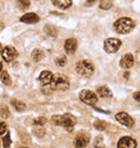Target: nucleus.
Here are the masks:
<instances>
[{"label":"nucleus","instance_id":"32","mask_svg":"<svg viewBox=\"0 0 140 148\" xmlns=\"http://www.w3.org/2000/svg\"><path fill=\"white\" fill-rule=\"evenodd\" d=\"M134 97H135V99H136L137 101L139 102V92H136V93L134 94Z\"/></svg>","mask_w":140,"mask_h":148},{"label":"nucleus","instance_id":"34","mask_svg":"<svg viewBox=\"0 0 140 148\" xmlns=\"http://www.w3.org/2000/svg\"><path fill=\"white\" fill-rule=\"evenodd\" d=\"M1 51H2V45H1V43H0V53H1Z\"/></svg>","mask_w":140,"mask_h":148},{"label":"nucleus","instance_id":"29","mask_svg":"<svg viewBox=\"0 0 140 148\" xmlns=\"http://www.w3.org/2000/svg\"><path fill=\"white\" fill-rule=\"evenodd\" d=\"M106 127H107L106 123L103 122V121H100V122H99V121L98 122H95V127L98 129V130H100V131H103V130L106 129Z\"/></svg>","mask_w":140,"mask_h":148},{"label":"nucleus","instance_id":"33","mask_svg":"<svg viewBox=\"0 0 140 148\" xmlns=\"http://www.w3.org/2000/svg\"><path fill=\"white\" fill-rule=\"evenodd\" d=\"M1 70H2V64L0 63V73H1Z\"/></svg>","mask_w":140,"mask_h":148},{"label":"nucleus","instance_id":"35","mask_svg":"<svg viewBox=\"0 0 140 148\" xmlns=\"http://www.w3.org/2000/svg\"><path fill=\"white\" fill-rule=\"evenodd\" d=\"M21 148H28V147H21Z\"/></svg>","mask_w":140,"mask_h":148},{"label":"nucleus","instance_id":"30","mask_svg":"<svg viewBox=\"0 0 140 148\" xmlns=\"http://www.w3.org/2000/svg\"><path fill=\"white\" fill-rule=\"evenodd\" d=\"M5 131H7V125H5V123L4 122H0V135L4 134Z\"/></svg>","mask_w":140,"mask_h":148},{"label":"nucleus","instance_id":"22","mask_svg":"<svg viewBox=\"0 0 140 148\" xmlns=\"http://www.w3.org/2000/svg\"><path fill=\"white\" fill-rule=\"evenodd\" d=\"M17 7L22 10H26L30 7V0H17Z\"/></svg>","mask_w":140,"mask_h":148},{"label":"nucleus","instance_id":"14","mask_svg":"<svg viewBox=\"0 0 140 148\" xmlns=\"http://www.w3.org/2000/svg\"><path fill=\"white\" fill-rule=\"evenodd\" d=\"M52 79H53V74L49 70H43L40 74V77H39V80L41 81L43 86H50Z\"/></svg>","mask_w":140,"mask_h":148},{"label":"nucleus","instance_id":"26","mask_svg":"<svg viewBox=\"0 0 140 148\" xmlns=\"http://www.w3.org/2000/svg\"><path fill=\"white\" fill-rule=\"evenodd\" d=\"M46 119L44 117H40V118H37V119L33 120V123L36 124V125H39V127H41L43 124H46Z\"/></svg>","mask_w":140,"mask_h":148},{"label":"nucleus","instance_id":"11","mask_svg":"<svg viewBox=\"0 0 140 148\" xmlns=\"http://www.w3.org/2000/svg\"><path fill=\"white\" fill-rule=\"evenodd\" d=\"M134 62H135V60H134L133 54L127 53L122 56L121 61H120V64H121V66H122L123 68L128 69V68H130V67L134 65Z\"/></svg>","mask_w":140,"mask_h":148},{"label":"nucleus","instance_id":"1","mask_svg":"<svg viewBox=\"0 0 140 148\" xmlns=\"http://www.w3.org/2000/svg\"><path fill=\"white\" fill-rule=\"evenodd\" d=\"M135 22L130 17H121L114 22L113 28L119 34H127L135 28Z\"/></svg>","mask_w":140,"mask_h":148},{"label":"nucleus","instance_id":"17","mask_svg":"<svg viewBox=\"0 0 140 148\" xmlns=\"http://www.w3.org/2000/svg\"><path fill=\"white\" fill-rule=\"evenodd\" d=\"M11 104L13 105V107L16 109L17 111H24L26 109V104L22 101H17V99H12Z\"/></svg>","mask_w":140,"mask_h":148},{"label":"nucleus","instance_id":"23","mask_svg":"<svg viewBox=\"0 0 140 148\" xmlns=\"http://www.w3.org/2000/svg\"><path fill=\"white\" fill-rule=\"evenodd\" d=\"M9 115H10V111H9V108L7 106H1L0 107V116L2 118H8Z\"/></svg>","mask_w":140,"mask_h":148},{"label":"nucleus","instance_id":"21","mask_svg":"<svg viewBox=\"0 0 140 148\" xmlns=\"http://www.w3.org/2000/svg\"><path fill=\"white\" fill-rule=\"evenodd\" d=\"M113 1L114 0H100L99 7L101 10H109L113 5Z\"/></svg>","mask_w":140,"mask_h":148},{"label":"nucleus","instance_id":"18","mask_svg":"<svg viewBox=\"0 0 140 148\" xmlns=\"http://www.w3.org/2000/svg\"><path fill=\"white\" fill-rule=\"evenodd\" d=\"M0 79H1L2 83H4L5 86H11V83H12L11 78H10V75H9L8 71H5V70L0 73Z\"/></svg>","mask_w":140,"mask_h":148},{"label":"nucleus","instance_id":"28","mask_svg":"<svg viewBox=\"0 0 140 148\" xmlns=\"http://www.w3.org/2000/svg\"><path fill=\"white\" fill-rule=\"evenodd\" d=\"M10 144H11V140H10V134L7 133L5 137L3 138V146L4 148H9L10 147Z\"/></svg>","mask_w":140,"mask_h":148},{"label":"nucleus","instance_id":"3","mask_svg":"<svg viewBox=\"0 0 140 148\" xmlns=\"http://www.w3.org/2000/svg\"><path fill=\"white\" fill-rule=\"evenodd\" d=\"M75 70H77V73L80 76L88 78V77H91L92 75L94 74V66L90 61L84 60V61H80V62L77 63Z\"/></svg>","mask_w":140,"mask_h":148},{"label":"nucleus","instance_id":"13","mask_svg":"<svg viewBox=\"0 0 140 148\" xmlns=\"http://www.w3.org/2000/svg\"><path fill=\"white\" fill-rule=\"evenodd\" d=\"M77 47H78V42L74 38H69L65 42V50L68 54H73L77 50Z\"/></svg>","mask_w":140,"mask_h":148},{"label":"nucleus","instance_id":"16","mask_svg":"<svg viewBox=\"0 0 140 148\" xmlns=\"http://www.w3.org/2000/svg\"><path fill=\"white\" fill-rule=\"evenodd\" d=\"M97 94H98V96H100V97H111L112 92L108 86H98V88H97Z\"/></svg>","mask_w":140,"mask_h":148},{"label":"nucleus","instance_id":"12","mask_svg":"<svg viewBox=\"0 0 140 148\" xmlns=\"http://www.w3.org/2000/svg\"><path fill=\"white\" fill-rule=\"evenodd\" d=\"M39 20H40V17L38 16L36 13H31V12L26 13V14H24L21 17V22L26 23V24H35V23L39 22Z\"/></svg>","mask_w":140,"mask_h":148},{"label":"nucleus","instance_id":"9","mask_svg":"<svg viewBox=\"0 0 140 148\" xmlns=\"http://www.w3.org/2000/svg\"><path fill=\"white\" fill-rule=\"evenodd\" d=\"M90 142V137L85 133H80L74 138V146L77 148H85Z\"/></svg>","mask_w":140,"mask_h":148},{"label":"nucleus","instance_id":"6","mask_svg":"<svg viewBox=\"0 0 140 148\" xmlns=\"http://www.w3.org/2000/svg\"><path fill=\"white\" fill-rule=\"evenodd\" d=\"M79 97H80V99L82 101L83 103L91 105V106H94L95 104L97 103V101H98V96L95 94L94 92L88 90L81 91L80 94H79Z\"/></svg>","mask_w":140,"mask_h":148},{"label":"nucleus","instance_id":"5","mask_svg":"<svg viewBox=\"0 0 140 148\" xmlns=\"http://www.w3.org/2000/svg\"><path fill=\"white\" fill-rule=\"evenodd\" d=\"M121 45H122V42L120 39L109 38V39H106V41L103 43V49L108 53H116L120 50Z\"/></svg>","mask_w":140,"mask_h":148},{"label":"nucleus","instance_id":"4","mask_svg":"<svg viewBox=\"0 0 140 148\" xmlns=\"http://www.w3.org/2000/svg\"><path fill=\"white\" fill-rule=\"evenodd\" d=\"M50 88L52 90H59V91H65L69 89V81L68 79L63 77V76H53V79L50 83Z\"/></svg>","mask_w":140,"mask_h":148},{"label":"nucleus","instance_id":"8","mask_svg":"<svg viewBox=\"0 0 140 148\" xmlns=\"http://www.w3.org/2000/svg\"><path fill=\"white\" fill-rule=\"evenodd\" d=\"M116 119L119 121L120 123H122L123 125L128 127H132L134 125V123H135V121H134V119H133L132 117L128 115V114H126V112H123V111L116 114Z\"/></svg>","mask_w":140,"mask_h":148},{"label":"nucleus","instance_id":"24","mask_svg":"<svg viewBox=\"0 0 140 148\" xmlns=\"http://www.w3.org/2000/svg\"><path fill=\"white\" fill-rule=\"evenodd\" d=\"M33 133H35V135L38 136V137H42V136L44 135V130H43L41 127H37L33 129Z\"/></svg>","mask_w":140,"mask_h":148},{"label":"nucleus","instance_id":"7","mask_svg":"<svg viewBox=\"0 0 140 148\" xmlns=\"http://www.w3.org/2000/svg\"><path fill=\"white\" fill-rule=\"evenodd\" d=\"M1 55L5 62H12L13 60L17 58L18 53H17L16 49H14L13 47H5L1 51Z\"/></svg>","mask_w":140,"mask_h":148},{"label":"nucleus","instance_id":"2","mask_svg":"<svg viewBox=\"0 0 140 148\" xmlns=\"http://www.w3.org/2000/svg\"><path fill=\"white\" fill-rule=\"evenodd\" d=\"M51 120H52V123L55 125H60V127H67L69 130H71V127H74V124L77 123V119L71 114L53 116Z\"/></svg>","mask_w":140,"mask_h":148},{"label":"nucleus","instance_id":"20","mask_svg":"<svg viewBox=\"0 0 140 148\" xmlns=\"http://www.w3.org/2000/svg\"><path fill=\"white\" fill-rule=\"evenodd\" d=\"M31 58H33L35 62H40L42 58H43V52L39 49L33 50V53H31Z\"/></svg>","mask_w":140,"mask_h":148},{"label":"nucleus","instance_id":"19","mask_svg":"<svg viewBox=\"0 0 140 148\" xmlns=\"http://www.w3.org/2000/svg\"><path fill=\"white\" fill-rule=\"evenodd\" d=\"M44 30H46V33L49 36H51V37H56L58 34L56 27H54L53 25H46L44 26Z\"/></svg>","mask_w":140,"mask_h":148},{"label":"nucleus","instance_id":"10","mask_svg":"<svg viewBox=\"0 0 140 148\" xmlns=\"http://www.w3.org/2000/svg\"><path fill=\"white\" fill-rule=\"evenodd\" d=\"M136 140L129 136L122 137L118 143V148H136Z\"/></svg>","mask_w":140,"mask_h":148},{"label":"nucleus","instance_id":"15","mask_svg":"<svg viewBox=\"0 0 140 148\" xmlns=\"http://www.w3.org/2000/svg\"><path fill=\"white\" fill-rule=\"evenodd\" d=\"M52 3L58 9H68L72 4V0H52Z\"/></svg>","mask_w":140,"mask_h":148},{"label":"nucleus","instance_id":"25","mask_svg":"<svg viewBox=\"0 0 140 148\" xmlns=\"http://www.w3.org/2000/svg\"><path fill=\"white\" fill-rule=\"evenodd\" d=\"M94 146L96 148H103L105 144H103V140L101 137H96V140L94 142Z\"/></svg>","mask_w":140,"mask_h":148},{"label":"nucleus","instance_id":"31","mask_svg":"<svg viewBox=\"0 0 140 148\" xmlns=\"http://www.w3.org/2000/svg\"><path fill=\"white\" fill-rule=\"evenodd\" d=\"M97 0H86V5L87 7H91V5H94L95 4V2H96Z\"/></svg>","mask_w":140,"mask_h":148},{"label":"nucleus","instance_id":"27","mask_svg":"<svg viewBox=\"0 0 140 148\" xmlns=\"http://www.w3.org/2000/svg\"><path fill=\"white\" fill-rule=\"evenodd\" d=\"M56 64H57L58 66H65L67 64V60H66V58L65 56H62V58H56Z\"/></svg>","mask_w":140,"mask_h":148}]
</instances>
